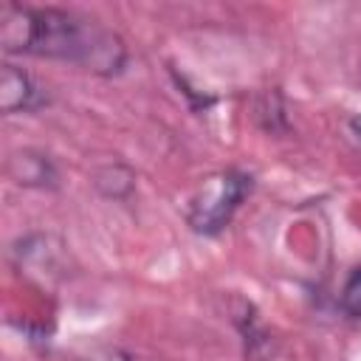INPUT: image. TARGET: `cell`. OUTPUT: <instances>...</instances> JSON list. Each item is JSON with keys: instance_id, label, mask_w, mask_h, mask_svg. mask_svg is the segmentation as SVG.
<instances>
[{"instance_id": "52a82bcc", "label": "cell", "mask_w": 361, "mask_h": 361, "mask_svg": "<svg viewBox=\"0 0 361 361\" xmlns=\"http://www.w3.org/2000/svg\"><path fill=\"white\" fill-rule=\"evenodd\" d=\"M254 116L259 121V127L271 135H285L290 130L288 124V110H285V99L279 93V87H268L257 96V104H254Z\"/></svg>"}, {"instance_id": "5b68a950", "label": "cell", "mask_w": 361, "mask_h": 361, "mask_svg": "<svg viewBox=\"0 0 361 361\" xmlns=\"http://www.w3.org/2000/svg\"><path fill=\"white\" fill-rule=\"evenodd\" d=\"M90 183L107 200H127L135 189V172L127 164L110 161V164H102V166L93 169Z\"/></svg>"}, {"instance_id": "9c48e42d", "label": "cell", "mask_w": 361, "mask_h": 361, "mask_svg": "<svg viewBox=\"0 0 361 361\" xmlns=\"http://www.w3.org/2000/svg\"><path fill=\"white\" fill-rule=\"evenodd\" d=\"M85 361H133V358L121 347H96V350L87 353Z\"/></svg>"}, {"instance_id": "277c9868", "label": "cell", "mask_w": 361, "mask_h": 361, "mask_svg": "<svg viewBox=\"0 0 361 361\" xmlns=\"http://www.w3.org/2000/svg\"><path fill=\"white\" fill-rule=\"evenodd\" d=\"M6 175L11 183L23 186V189H56L59 186V172L54 166V161L31 147L14 149L6 158Z\"/></svg>"}, {"instance_id": "30bf717a", "label": "cell", "mask_w": 361, "mask_h": 361, "mask_svg": "<svg viewBox=\"0 0 361 361\" xmlns=\"http://www.w3.org/2000/svg\"><path fill=\"white\" fill-rule=\"evenodd\" d=\"M353 130L361 135V118H353Z\"/></svg>"}, {"instance_id": "ba28073f", "label": "cell", "mask_w": 361, "mask_h": 361, "mask_svg": "<svg viewBox=\"0 0 361 361\" xmlns=\"http://www.w3.org/2000/svg\"><path fill=\"white\" fill-rule=\"evenodd\" d=\"M338 307L344 310V316L350 319H361V265H355L338 293Z\"/></svg>"}, {"instance_id": "6da1fadb", "label": "cell", "mask_w": 361, "mask_h": 361, "mask_svg": "<svg viewBox=\"0 0 361 361\" xmlns=\"http://www.w3.org/2000/svg\"><path fill=\"white\" fill-rule=\"evenodd\" d=\"M0 45L6 54L62 59L96 76H116L127 65L124 39L99 20L65 8L3 3Z\"/></svg>"}, {"instance_id": "7a4b0ae2", "label": "cell", "mask_w": 361, "mask_h": 361, "mask_svg": "<svg viewBox=\"0 0 361 361\" xmlns=\"http://www.w3.org/2000/svg\"><path fill=\"white\" fill-rule=\"evenodd\" d=\"M251 189H254V178L243 169H223L209 175L189 200L186 209L189 228L203 237H217L231 223L234 212L243 206Z\"/></svg>"}, {"instance_id": "3957f363", "label": "cell", "mask_w": 361, "mask_h": 361, "mask_svg": "<svg viewBox=\"0 0 361 361\" xmlns=\"http://www.w3.org/2000/svg\"><path fill=\"white\" fill-rule=\"evenodd\" d=\"M48 93L45 87L23 68L6 62L0 68V110L6 116H14V113H34V110H42L48 107Z\"/></svg>"}, {"instance_id": "8992f818", "label": "cell", "mask_w": 361, "mask_h": 361, "mask_svg": "<svg viewBox=\"0 0 361 361\" xmlns=\"http://www.w3.org/2000/svg\"><path fill=\"white\" fill-rule=\"evenodd\" d=\"M240 313L234 316L240 333H243V344H245V361H268V355H274V338L268 336V330L259 327L254 307L248 302H237Z\"/></svg>"}]
</instances>
